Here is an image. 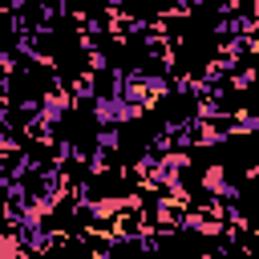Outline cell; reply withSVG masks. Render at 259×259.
<instances>
[{
    "label": "cell",
    "instance_id": "obj_1",
    "mask_svg": "<svg viewBox=\"0 0 259 259\" xmlns=\"http://www.w3.org/2000/svg\"><path fill=\"white\" fill-rule=\"evenodd\" d=\"M93 117H97L101 130H113V125H121V121L142 117V109L130 105L121 93H93Z\"/></svg>",
    "mask_w": 259,
    "mask_h": 259
},
{
    "label": "cell",
    "instance_id": "obj_2",
    "mask_svg": "<svg viewBox=\"0 0 259 259\" xmlns=\"http://www.w3.org/2000/svg\"><path fill=\"white\" fill-rule=\"evenodd\" d=\"M69 93L65 89H45L40 97H36V113L45 117V125H57V121H65V113H69Z\"/></svg>",
    "mask_w": 259,
    "mask_h": 259
},
{
    "label": "cell",
    "instance_id": "obj_3",
    "mask_svg": "<svg viewBox=\"0 0 259 259\" xmlns=\"http://www.w3.org/2000/svg\"><path fill=\"white\" fill-rule=\"evenodd\" d=\"M198 186H202L206 194H219V198H235V186L227 182V166H223V162H210V166L202 170Z\"/></svg>",
    "mask_w": 259,
    "mask_h": 259
},
{
    "label": "cell",
    "instance_id": "obj_4",
    "mask_svg": "<svg viewBox=\"0 0 259 259\" xmlns=\"http://www.w3.org/2000/svg\"><path fill=\"white\" fill-rule=\"evenodd\" d=\"M0 259H20V227H8L0 239Z\"/></svg>",
    "mask_w": 259,
    "mask_h": 259
},
{
    "label": "cell",
    "instance_id": "obj_5",
    "mask_svg": "<svg viewBox=\"0 0 259 259\" xmlns=\"http://www.w3.org/2000/svg\"><path fill=\"white\" fill-rule=\"evenodd\" d=\"M97 146L101 150H117V134L113 130H97Z\"/></svg>",
    "mask_w": 259,
    "mask_h": 259
},
{
    "label": "cell",
    "instance_id": "obj_6",
    "mask_svg": "<svg viewBox=\"0 0 259 259\" xmlns=\"http://www.w3.org/2000/svg\"><path fill=\"white\" fill-rule=\"evenodd\" d=\"M251 20H259V0H255V4H251Z\"/></svg>",
    "mask_w": 259,
    "mask_h": 259
},
{
    "label": "cell",
    "instance_id": "obj_7",
    "mask_svg": "<svg viewBox=\"0 0 259 259\" xmlns=\"http://www.w3.org/2000/svg\"><path fill=\"white\" fill-rule=\"evenodd\" d=\"M198 259H219V255H198Z\"/></svg>",
    "mask_w": 259,
    "mask_h": 259
}]
</instances>
